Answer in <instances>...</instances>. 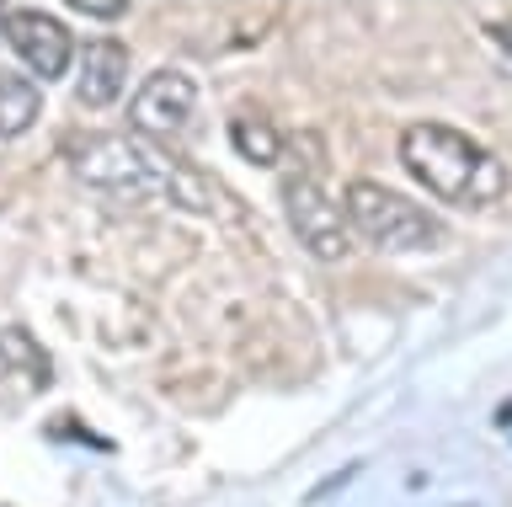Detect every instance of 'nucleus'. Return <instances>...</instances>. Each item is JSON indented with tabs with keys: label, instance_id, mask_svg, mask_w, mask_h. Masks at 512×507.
<instances>
[{
	"label": "nucleus",
	"instance_id": "obj_1",
	"mask_svg": "<svg viewBox=\"0 0 512 507\" xmlns=\"http://www.w3.org/2000/svg\"><path fill=\"white\" fill-rule=\"evenodd\" d=\"M400 161L427 193H438L443 203H464V209L496 203L512 182L486 145H475L470 134L448 129V123H411L400 134Z\"/></svg>",
	"mask_w": 512,
	"mask_h": 507
},
{
	"label": "nucleus",
	"instance_id": "obj_2",
	"mask_svg": "<svg viewBox=\"0 0 512 507\" xmlns=\"http://www.w3.org/2000/svg\"><path fill=\"white\" fill-rule=\"evenodd\" d=\"M75 177L102 187L112 198H128V203L171 198V203H187V209H214V193H208L192 171L160 161L155 150H144L139 139H123V134L86 139V145L75 150Z\"/></svg>",
	"mask_w": 512,
	"mask_h": 507
},
{
	"label": "nucleus",
	"instance_id": "obj_3",
	"mask_svg": "<svg viewBox=\"0 0 512 507\" xmlns=\"http://www.w3.org/2000/svg\"><path fill=\"white\" fill-rule=\"evenodd\" d=\"M347 219L358 225L374 246L384 251H438L443 246V225L432 219L422 203L390 193L379 182H352L347 187Z\"/></svg>",
	"mask_w": 512,
	"mask_h": 507
},
{
	"label": "nucleus",
	"instance_id": "obj_4",
	"mask_svg": "<svg viewBox=\"0 0 512 507\" xmlns=\"http://www.w3.org/2000/svg\"><path fill=\"white\" fill-rule=\"evenodd\" d=\"M283 203H288V225H294L299 246L310 251V257L342 262L347 251H352V241H347V209H342V203H331L310 177L288 182L283 187Z\"/></svg>",
	"mask_w": 512,
	"mask_h": 507
},
{
	"label": "nucleus",
	"instance_id": "obj_5",
	"mask_svg": "<svg viewBox=\"0 0 512 507\" xmlns=\"http://www.w3.org/2000/svg\"><path fill=\"white\" fill-rule=\"evenodd\" d=\"M192 113H198V86H192L187 70H155L150 81L134 91V102H128V123L150 139L187 134Z\"/></svg>",
	"mask_w": 512,
	"mask_h": 507
},
{
	"label": "nucleus",
	"instance_id": "obj_6",
	"mask_svg": "<svg viewBox=\"0 0 512 507\" xmlns=\"http://www.w3.org/2000/svg\"><path fill=\"white\" fill-rule=\"evenodd\" d=\"M0 33H6V43L16 49V59H22L32 75H43V81H54V75L70 70L75 43L64 33V22L48 17V11H32V6L0 11Z\"/></svg>",
	"mask_w": 512,
	"mask_h": 507
},
{
	"label": "nucleus",
	"instance_id": "obj_7",
	"mask_svg": "<svg viewBox=\"0 0 512 507\" xmlns=\"http://www.w3.org/2000/svg\"><path fill=\"white\" fill-rule=\"evenodd\" d=\"M123 86H128V49H123V43H112V38L86 43V54H80L75 97L86 102V107H107Z\"/></svg>",
	"mask_w": 512,
	"mask_h": 507
},
{
	"label": "nucleus",
	"instance_id": "obj_8",
	"mask_svg": "<svg viewBox=\"0 0 512 507\" xmlns=\"http://www.w3.org/2000/svg\"><path fill=\"white\" fill-rule=\"evenodd\" d=\"M38 113H43L38 81H27V75H16V70H0V139L27 134L32 123H38Z\"/></svg>",
	"mask_w": 512,
	"mask_h": 507
},
{
	"label": "nucleus",
	"instance_id": "obj_9",
	"mask_svg": "<svg viewBox=\"0 0 512 507\" xmlns=\"http://www.w3.org/2000/svg\"><path fill=\"white\" fill-rule=\"evenodd\" d=\"M230 145L240 150V161H251V166H278V155H283V139L272 129V118H262V113H235L230 118Z\"/></svg>",
	"mask_w": 512,
	"mask_h": 507
},
{
	"label": "nucleus",
	"instance_id": "obj_10",
	"mask_svg": "<svg viewBox=\"0 0 512 507\" xmlns=\"http://www.w3.org/2000/svg\"><path fill=\"white\" fill-rule=\"evenodd\" d=\"M6 374H32V385H48V353L27 337L22 326L0 331V379Z\"/></svg>",
	"mask_w": 512,
	"mask_h": 507
},
{
	"label": "nucleus",
	"instance_id": "obj_11",
	"mask_svg": "<svg viewBox=\"0 0 512 507\" xmlns=\"http://www.w3.org/2000/svg\"><path fill=\"white\" fill-rule=\"evenodd\" d=\"M352 475H358V465H347V470H336V475H326V481H320V486H315V491H310V497H304V502H310V507H315V502H326L331 491H342V486L352 481Z\"/></svg>",
	"mask_w": 512,
	"mask_h": 507
},
{
	"label": "nucleus",
	"instance_id": "obj_12",
	"mask_svg": "<svg viewBox=\"0 0 512 507\" xmlns=\"http://www.w3.org/2000/svg\"><path fill=\"white\" fill-rule=\"evenodd\" d=\"M75 11H80V17H123V11L128 6H118V0H75Z\"/></svg>",
	"mask_w": 512,
	"mask_h": 507
},
{
	"label": "nucleus",
	"instance_id": "obj_13",
	"mask_svg": "<svg viewBox=\"0 0 512 507\" xmlns=\"http://www.w3.org/2000/svg\"><path fill=\"white\" fill-rule=\"evenodd\" d=\"M491 33H496V43H502V49H512V22H496Z\"/></svg>",
	"mask_w": 512,
	"mask_h": 507
},
{
	"label": "nucleus",
	"instance_id": "obj_14",
	"mask_svg": "<svg viewBox=\"0 0 512 507\" xmlns=\"http://www.w3.org/2000/svg\"><path fill=\"white\" fill-rule=\"evenodd\" d=\"M496 422H502V427H512V401H507L502 411H496Z\"/></svg>",
	"mask_w": 512,
	"mask_h": 507
}]
</instances>
